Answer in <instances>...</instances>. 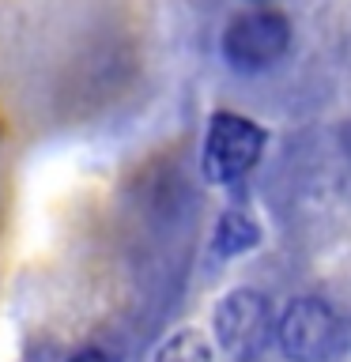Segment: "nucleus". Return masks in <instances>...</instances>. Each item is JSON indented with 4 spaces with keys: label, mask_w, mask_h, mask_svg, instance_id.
Instances as JSON below:
<instances>
[{
    "label": "nucleus",
    "mask_w": 351,
    "mask_h": 362,
    "mask_svg": "<svg viewBox=\"0 0 351 362\" xmlns=\"http://www.w3.org/2000/svg\"><path fill=\"white\" fill-rule=\"evenodd\" d=\"M215 328H219L223 347L238 358H253L268 339V305L253 291L231 294L219 313H215Z\"/></svg>",
    "instance_id": "nucleus-4"
},
{
    "label": "nucleus",
    "mask_w": 351,
    "mask_h": 362,
    "mask_svg": "<svg viewBox=\"0 0 351 362\" xmlns=\"http://www.w3.org/2000/svg\"><path fill=\"white\" fill-rule=\"evenodd\" d=\"M159 362H212V347L200 339V332H181L159 351Z\"/></svg>",
    "instance_id": "nucleus-5"
},
{
    "label": "nucleus",
    "mask_w": 351,
    "mask_h": 362,
    "mask_svg": "<svg viewBox=\"0 0 351 362\" xmlns=\"http://www.w3.org/2000/svg\"><path fill=\"white\" fill-rule=\"evenodd\" d=\"M280 344L294 362H325L344 344V325H340V317L325 302L302 298L283 313Z\"/></svg>",
    "instance_id": "nucleus-2"
},
{
    "label": "nucleus",
    "mask_w": 351,
    "mask_h": 362,
    "mask_svg": "<svg viewBox=\"0 0 351 362\" xmlns=\"http://www.w3.org/2000/svg\"><path fill=\"white\" fill-rule=\"evenodd\" d=\"M265 132L238 113H219L204 140V174L212 181H238L260 158Z\"/></svg>",
    "instance_id": "nucleus-3"
},
{
    "label": "nucleus",
    "mask_w": 351,
    "mask_h": 362,
    "mask_svg": "<svg viewBox=\"0 0 351 362\" xmlns=\"http://www.w3.org/2000/svg\"><path fill=\"white\" fill-rule=\"evenodd\" d=\"M291 42V27L280 11H249L223 34V57L238 72H260L276 64Z\"/></svg>",
    "instance_id": "nucleus-1"
},
{
    "label": "nucleus",
    "mask_w": 351,
    "mask_h": 362,
    "mask_svg": "<svg viewBox=\"0 0 351 362\" xmlns=\"http://www.w3.org/2000/svg\"><path fill=\"white\" fill-rule=\"evenodd\" d=\"M72 362H113V358L106 355V351H79Z\"/></svg>",
    "instance_id": "nucleus-6"
}]
</instances>
